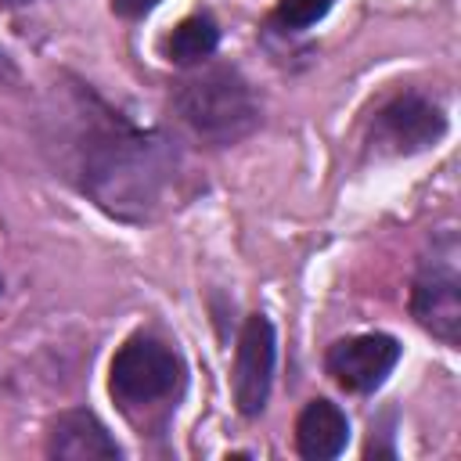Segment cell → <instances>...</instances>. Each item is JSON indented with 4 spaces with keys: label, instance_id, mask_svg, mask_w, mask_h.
Returning a JSON list of instances; mask_svg holds the SVG:
<instances>
[{
    "label": "cell",
    "instance_id": "6da1fadb",
    "mask_svg": "<svg viewBox=\"0 0 461 461\" xmlns=\"http://www.w3.org/2000/svg\"><path fill=\"white\" fill-rule=\"evenodd\" d=\"M97 115L76 144L83 187L112 216L148 220L176 173V151L155 130H137L104 108Z\"/></svg>",
    "mask_w": 461,
    "mask_h": 461
},
{
    "label": "cell",
    "instance_id": "7a4b0ae2",
    "mask_svg": "<svg viewBox=\"0 0 461 461\" xmlns=\"http://www.w3.org/2000/svg\"><path fill=\"white\" fill-rule=\"evenodd\" d=\"M180 119L209 144H234L259 126V104L249 79L230 65H209L176 86Z\"/></svg>",
    "mask_w": 461,
    "mask_h": 461
},
{
    "label": "cell",
    "instance_id": "3957f363",
    "mask_svg": "<svg viewBox=\"0 0 461 461\" xmlns=\"http://www.w3.org/2000/svg\"><path fill=\"white\" fill-rule=\"evenodd\" d=\"M180 385H184V360L166 342H158L151 335L126 339L119 346V353L112 357L108 389L126 411L162 403V400L176 396Z\"/></svg>",
    "mask_w": 461,
    "mask_h": 461
},
{
    "label": "cell",
    "instance_id": "277c9868",
    "mask_svg": "<svg viewBox=\"0 0 461 461\" xmlns=\"http://www.w3.org/2000/svg\"><path fill=\"white\" fill-rule=\"evenodd\" d=\"M457 238L454 230H443L429 256L418 267L414 288H411V310L425 331H432L439 342L454 346L461 331V274H457Z\"/></svg>",
    "mask_w": 461,
    "mask_h": 461
},
{
    "label": "cell",
    "instance_id": "5b68a950",
    "mask_svg": "<svg viewBox=\"0 0 461 461\" xmlns=\"http://www.w3.org/2000/svg\"><path fill=\"white\" fill-rule=\"evenodd\" d=\"M277 360V335L263 313H252L241 324L238 349H234V403L245 418H256L267 407L270 382Z\"/></svg>",
    "mask_w": 461,
    "mask_h": 461
},
{
    "label": "cell",
    "instance_id": "8992f818",
    "mask_svg": "<svg viewBox=\"0 0 461 461\" xmlns=\"http://www.w3.org/2000/svg\"><path fill=\"white\" fill-rule=\"evenodd\" d=\"M447 133V115L425 94H400L393 97L375 119V144L393 155H414L432 148Z\"/></svg>",
    "mask_w": 461,
    "mask_h": 461
},
{
    "label": "cell",
    "instance_id": "52a82bcc",
    "mask_svg": "<svg viewBox=\"0 0 461 461\" xmlns=\"http://www.w3.org/2000/svg\"><path fill=\"white\" fill-rule=\"evenodd\" d=\"M396 360H400V342L393 335L367 331V335L339 339L328 349L324 367H328V375L342 389H349V393H375L393 375Z\"/></svg>",
    "mask_w": 461,
    "mask_h": 461
},
{
    "label": "cell",
    "instance_id": "ba28073f",
    "mask_svg": "<svg viewBox=\"0 0 461 461\" xmlns=\"http://www.w3.org/2000/svg\"><path fill=\"white\" fill-rule=\"evenodd\" d=\"M47 454L50 457H68V461H86V457H119L122 447L115 436L104 429V421L90 411H61L50 421L47 432Z\"/></svg>",
    "mask_w": 461,
    "mask_h": 461
},
{
    "label": "cell",
    "instance_id": "9c48e42d",
    "mask_svg": "<svg viewBox=\"0 0 461 461\" xmlns=\"http://www.w3.org/2000/svg\"><path fill=\"white\" fill-rule=\"evenodd\" d=\"M349 443V418L331 400H310L295 421V447L306 461L339 457Z\"/></svg>",
    "mask_w": 461,
    "mask_h": 461
},
{
    "label": "cell",
    "instance_id": "30bf717a",
    "mask_svg": "<svg viewBox=\"0 0 461 461\" xmlns=\"http://www.w3.org/2000/svg\"><path fill=\"white\" fill-rule=\"evenodd\" d=\"M216 47H220V29H216V22L209 14L184 18L173 29L169 43H166V50H169V58L176 65H202L205 58H212Z\"/></svg>",
    "mask_w": 461,
    "mask_h": 461
},
{
    "label": "cell",
    "instance_id": "8fae6325",
    "mask_svg": "<svg viewBox=\"0 0 461 461\" xmlns=\"http://www.w3.org/2000/svg\"><path fill=\"white\" fill-rule=\"evenodd\" d=\"M335 0H277V22L288 29H310L331 11Z\"/></svg>",
    "mask_w": 461,
    "mask_h": 461
},
{
    "label": "cell",
    "instance_id": "7c38bea8",
    "mask_svg": "<svg viewBox=\"0 0 461 461\" xmlns=\"http://www.w3.org/2000/svg\"><path fill=\"white\" fill-rule=\"evenodd\" d=\"M155 4H158V0H112V11L122 14V18H140V14H148Z\"/></svg>",
    "mask_w": 461,
    "mask_h": 461
},
{
    "label": "cell",
    "instance_id": "4fadbf2b",
    "mask_svg": "<svg viewBox=\"0 0 461 461\" xmlns=\"http://www.w3.org/2000/svg\"><path fill=\"white\" fill-rule=\"evenodd\" d=\"M0 4H7V7H22V4H32V0H0Z\"/></svg>",
    "mask_w": 461,
    "mask_h": 461
},
{
    "label": "cell",
    "instance_id": "5bb4252c",
    "mask_svg": "<svg viewBox=\"0 0 461 461\" xmlns=\"http://www.w3.org/2000/svg\"><path fill=\"white\" fill-rule=\"evenodd\" d=\"M0 288H4V281H0Z\"/></svg>",
    "mask_w": 461,
    "mask_h": 461
}]
</instances>
